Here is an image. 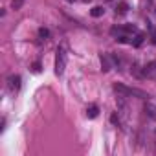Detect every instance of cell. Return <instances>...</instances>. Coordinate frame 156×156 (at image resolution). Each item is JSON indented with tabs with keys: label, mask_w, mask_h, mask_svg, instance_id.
<instances>
[{
	"label": "cell",
	"mask_w": 156,
	"mask_h": 156,
	"mask_svg": "<svg viewBox=\"0 0 156 156\" xmlns=\"http://www.w3.org/2000/svg\"><path fill=\"white\" fill-rule=\"evenodd\" d=\"M114 92L121 94L123 98H140V99H147V98H149L143 90L130 88V87H125V85H121V83H116V85H114Z\"/></svg>",
	"instance_id": "cell-1"
},
{
	"label": "cell",
	"mask_w": 156,
	"mask_h": 156,
	"mask_svg": "<svg viewBox=\"0 0 156 156\" xmlns=\"http://www.w3.org/2000/svg\"><path fill=\"white\" fill-rule=\"evenodd\" d=\"M66 68V50L64 48H59L57 50V57H55V73L57 75H62Z\"/></svg>",
	"instance_id": "cell-2"
},
{
	"label": "cell",
	"mask_w": 156,
	"mask_h": 156,
	"mask_svg": "<svg viewBox=\"0 0 156 156\" xmlns=\"http://www.w3.org/2000/svg\"><path fill=\"white\" fill-rule=\"evenodd\" d=\"M143 75L147 77V79H154V81H156V61L149 62V64L143 68Z\"/></svg>",
	"instance_id": "cell-3"
},
{
	"label": "cell",
	"mask_w": 156,
	"mask_h": 156,
	"mask_svg": "<svg viewBox=\"0 0 156 156\" xmlns=\"http://www.w3.org/2000/svg\"><path fill=\"white\" fill-rule=\"evenodd\" d=\"M114 62H116V59H114L112 55H108V53H103V55H101V66H103L105 72H108V70L114 66Z\"/></svg>",
	"instance_id": "cell-4"
},
{
	"label": "cell",
	"mask_w": 156,
	"mask_h": 156,
	"mask_svg": "<svg viewBox=\"0 0 156 156\" xmlns=\"http://www.w3.org/2000/svg\"><path fill=\"white\" fill-rule=\"evenodd\" d=\"M8 87H9L11 92L20 90V77H19V75H9V77H8Z\"/></svg>",
	"instance_id": "cell-5"
},
{
	"label": "cell",
	"mask_w": 156,
	"mask_h": 156,
	"mask_svg": "<svg viewBox=\"0 0 156 156\" xmlns=\"http://www.w3.org/2000/svg\"><path fill=\"white\" fill-rule=\"evenodd\" d=\"M145 112H147V116L151 118V119H156V105H145Z\"/></svg>",
	"instance_id": "cell-6"
},
{
	"label": "cell",
	"mask_w": 156,
	"mask_h": 156,
	"mask_svg": "<svg viewBox=\"0 0 156 156\" xmlns=\"http://www.w3.org/2000/svg\"><path fill=\"white\" fill-rule=\"evenodd\" d=\"M103 13H105V9H103L101 6H96V8H92V9H90V15H92L94 19H98V17H101Z\"/></svg>",
	"instance_id": "cell-7"
},
{
	"label": "cell",
	"mask_w": 156,
	"mask_h": 156,
	"mask_svg": "<svg viewBox=\"0 0 156 156\" xmlns=\"http://www.w3.org/2000/svg\"><path fill=\"white\" fill-rule=\"evenodd\" d=\"M98 114H99V108H98L96 105H92V107L87 108V116H88V118H98Z\"/></svg>",
	"instance_id": "cell-8"
},
{
	"label": "cell",
	"mask_w": 156,
	"mask_h": 156,
	"mask_svg": "<svg viewBox=\"0 0 156 156\" xmlns=\"http://www.w3.org/2000/svg\"><path fill=\"white\" fill-rule=\"evenodd\" d=\"M143 39H145V35H143V33H136V39L132 41V46H136V48H138V46H141Z\"/></svg>",
	"instance_id": "cell-9"
},
{
	"label": "cell",
	"mask_w": 156,
	"mask_h": 156,
	"mask_svg": "<svg viewBox=\"0 0 156 156\" xmlns=\"http://www.w3.org/2000/svg\"><path fill=\"white\" fill-rule=\"evenodd\" d=\"M147 28H149V33H151V41L156 44V28L152 24H149V22H147Z\"/></svg>",
	"instance_id": "cell-10"
},
{
	"label": "cell",
	"mask_w": 156,
	"mask_h": 156,
	"mask_svg": "<svg viewBox=\"0 0 156 156\" xmlns=\"http://www.w3.org/2000/svg\"><path fill=\"white\" fill-rule=\"evenodd\" d=\"M24 2H26V0H11V8L17 11V9H20L24 6Z\"/></svg>",
	"instance_id": "cell-11"
},
{
	"label": "cell",
	"mask_w": 156,
	"mask_h": 156,
	"mask_svg": "<svg viewBox=\"0 0 156 156\" xmlns=\"http://www.w3.org/2000/svg\"><path fill=\"white\" fill-rule=\"evenodd\" d=\"M127 11H129V6H127L125 2H121V4L118 6V9H116V13H119V15H125Z\"/></svg>",
	"instance_id": "cell-12"
},
{
	"label": "cell",
	"mask_w": 156,
	"mask_h": 156,
	"mask_svg": "<svg viewBox=\"0 0 156 156\" xmlns=\"http://www.w3.org/2000/svg\"><path fill=\"white\" fill-rule=\"evenodd\" d=\"M118 42H121V44H132V41H130L129 35H118Z\"/></svg>",
	"instance_id": "cell-13"
},
{
	"label": "cell",
	"mask_w": 156,
	"mask_h": 156,
	"mask_svg": "<svg viewBox=\"0 0 156 156\" xmlns=\"http://www.w3.org/2000/svg\"><path fill=\"white\" fill-rule=\"evenodd\" d=\"M123 31H125V33H138L136 26H132V24H127V26H123Z\"/></svg>",
	"instance_id": "cell-14"
},
{
	"label": "cell",
	"mask_w": 156,
	"mask_h": 156,
	"mask_svg": "<svg viewBox=\"0 0 156 156\" xmlns=\"http://www.w3.org/2000/svg\"><path fill=\"white\" fill-rule=\"evenodd\" d=\"M39 37H41V39H48V37H50V31H48L46 28H41V30H39Z\"/></svg>",
	"instance_id": "cell-15"
},
{
	"label": "cell",
	"mask_w": 156,
	"mask_h": 156,
	"mask_svg": "<svg viewBox=\"0 0 156 156\" xmlns=\"http://www.w3.org/2000/svg\"><path fill=\"white\" fill-rule=\"evenodd\" d=\"M132 72H134L138 77H145V75H143V72H140V64H138V62H134V68H132Z\"/></svg>",
	"instance_id": "cell-16"
},
{
	"label": "cell",
	"mask_w": 156,
	"mask_h": 156,
	"mask_svg": "<svg viewBox=\"0 0 156 156\" xmlns=\"http://www.w3.org/2000/svg\"><path fill=\"white\" fill-rule=\"evenodd\" d=\"M33 72H35V73H39V72H41V64H39V62H35V64H33Z\"/></svg>",
	"instance_id": "cell-17"
},
{
	"label": "cell",
	"mask_w": 156,
	"mask_h": 156,
	"mask_svg": "<svg viewBox=\"0 0 156 156\" xmlns=\"http://www.w3.org/2000/svg\"><path fill=\"white\" fill-rule=\"evenodd\" d=\"M66 2H73V0H66Z\"/></svg>",
	"instance_id": "cell-18"
}]
</instances>
